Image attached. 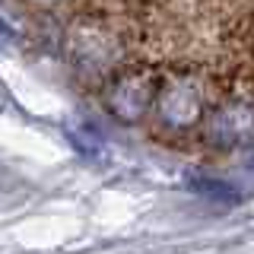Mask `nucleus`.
Returning a JSON list of instances; mask_svg holds the SVG:
<instances>
[{"label": "nucleus", "mask_w": 254, "mask_h": 254, "mask_svg": "<svg viewBox=\"0 0 254 254\" xmlns=\"http://www.w3.org/2000/svg\"><path fill=\"white\" fill-rule=\"evenodd\" d=\"M210 115V89L194 73H175L159 83V95L153 105V118L165 133H185Z\"/></svg>", "instance_id": "nucleus-1"}, {"label": "nucleus", "mask_w": 254, "mask_h": 254, "mask_svg": "<svg viewBox=\"0 0 254 254\" xmlns=\"http://www.w3.org/2000/svg\"><path fill=\"white\" fill-rule=\"evenodd\" d=\"M159 73L146 67L118 70L105 86V111L121 124H137L153 111L159 95Z\"/></svg>", "instance_id": "nucleus-2"}, {"label": "nucleus", "mask_w": 254, "mask_h": 254, "mask_svg": "<svg viewBox=\"0 0 254 254\" xmlns=\"http://www.w3.org/2000/svg\"><path fill=\"white\" fill-rule=\"evenodd\" d=\"M203 133L216 149H235L254 140V99L235 95L210 108L203 121Z\"/></svg>", "instance_id": "nucleus-3"}, {"label": "nucleus", "mask_w": 254, "mask_h": 254, "mask_svg": "<svg viewBox=\"0 0 254 254\" xmlns=\"http://www.w3.org/2000/svg\"><path fill=\"white\" fill-rule=\"evenodd\" d=\"M73 54L86 70L89 67H95V70L111 67V42H108V35H102V32H83V35L76 38V45H73Z\"/></svg>", "instance_id": "nucleus-4"}]
</instances>
